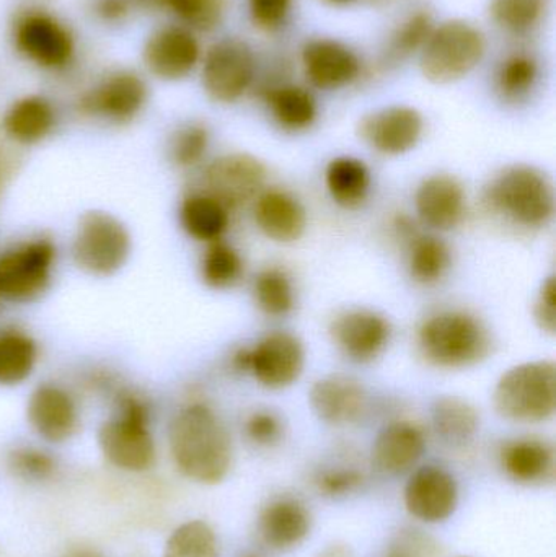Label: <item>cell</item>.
<instances>
[{
	"label": "cell",
	"instance_id": "cell-35",
	"mask_svg": "<svg viewBox=\"0 0 556 557\" xmlns=\"http://www.w3.org/2000/svg\"><path fill=\"white\" fill-rule=\"evenodd\" d=\"M163 557H219L218 536L202 520L183 523L170 535Z\"/></svg>",
	"mask_w": 556,
	"mask_h": 557
},
{
	"label": "cell",
	"instance_id": "cell-44",
	"mask_svg": "<svg viewBox=\"0 0 556 557\" xmlns=\"http://www.w3.org/2000/svg\"><path fill=\"white\" fill-rule=\"evenodd\" d=\"M534 320L544 333H556V284L555 276L542 282L541 290L534 301Z\"/></svg>",
	"mask_w": 556,
	"mask_h": 557
},
{
	"label": "cell",
	"instance_id": "cell-43",
	"mask_svg": "<svg viewBox=\"0 0 556 557\" xmlns=\"http://www.w3.org/2000/svg\"><path fill=\"white\" fill-rule=\"evenodd\" d=\"M9 467L15 476L28 481H41L51 476L55 470L51 455L38 448H16L9 457Z\"/></svg>",
	"mask_w": 556,
	"mask_h": 557
},
{
	"label": "cell",
	"instance_id": "cell-25",
	"mask_svg": "<svg viewBox=\"0 0 556 557\" xmlns=\"http://www.w3.org/2000/svg\"><path fill=\"white\" fill-rule=\"evenodd\" d=\"M499 463L516 483H544L555 474L554 445L541 437L511 438L499 450Z\"/></svg>",
	"mask_w": 556,
	"mask_h": 557
},
{
	"label": "cell",
	"instance_id": "cell-4",
	"mask_svg": "<svg viewBox=\"0 0 556 557\" xmlns=\"http://www.w3.org/2000/svg\"><path fill=\"white\" fill-rule=\"evenodd\" d=\"M499 418L515 424H542L556 411V366L539 359L506 370L493 389Z\"/></svg>",
	"mask_w": 556,
	"mask_h": 557
},
{
	"label": "cell",
	"instance_id": "cell-24",
	"mask_svg": "<svg viewBox=\"0 0 556 557\" xmlns=\"http://www.w3.org/2000/svg\"><path fill=\"white\" fill-rule=\"evenodd\" d=\"M427 451V435L411 421H394L379 432L372 461L382 473L398 476L410 471Z\"/></svg>",
	"mask_w": 556,
	"mask_h": 557
},
{
	"label": "cell",
	"instance_id": "cell-51",
	"mask_svg": "<svg viewBox=\"0 0 556 557\" xmlns=\"http://www.w3.org/2000/svg\"><path fill=\"white\" fill-rule=\"evenodd\" d=\"M0 300H2V298H0Z\"/></svg>",
	"mask_w": 556,
	"mask_h": 557
},
{
	"label": "cell",
	"instance_id": "cell-46",
	"mask_svg": "<svg viewBox=\"0 0 556 557\" xmlns=\"http://www.w3.org/2000/svg\"><path fill=\"white\" fill-rule=\"evenodd\" d=\"M436 545L418 533H401L384 557H434Z\"/></svg>",
	"mask_w": 556,
	"mask_h": 557
},
{
	"label": "cell",
	"instance_id": "cell-2",
	"mask_svg": "<svg viewBox=\"0 0 556 557\" xmlns=\"http://www.w3.org/2000/svg\"><path fill=\"white\" fill-rule=\"evenodd\" d=\"M421 359L440 370H464L485 362L495 341L489 324L466 308H440L428 313L415 333Z\"/></svg>",
	"mask_w": 556,
	"mask_h": 557
},
{
	"label": "cell",
	"instance_id": "cell-27",
	"mask_svg": "<svg viewBox=\"0 0 556 557\" xmlns=\"http://www.w3.org/2000/svg\"><path fill=\"white\" fill-rule=\"evenodd\" d=\"M325 186L330 198L339 208H361L371 195V170L358 157H335L326 165Z\"/></svg>",
	"mask_w": 556,
	"mask_h": 557
},
{
	"label": "cell",
	"instance_id": "cell-22",
	"mask_svg": "<svg viewBox=\"0 0 556 557\" xmlns=\"http://www.w3.org/2000/svg\"><path fill=\"white\" fill-rule=\"evenodd\" d=\"M304 71L313 87L338 90L356 81L359 59L351 49L335 39H312L302 49Z\"/></svg>",
	"mask_w": 556,
	"mask_h": 557
},
{
	"label": "cell",
	"instance_id": "cell-8",
	"mask_svg": "<svg viewBox=\"0 0 556 557\" xmlns=\"http://www.w3.org/2000/svg\"><path fill=\"white\" fill-rule=\"evenodd\" d=\"M232 367L235 372L254 376L263 388H289L304 373L306 347L289 331H270L254 346L235 350Z\"/></svg>",
	"mask_w": 556,
	"mask_h": 557
},
{
	"label": "cell",
	"instance_id": "cell-45",
	"mask_svg": "<svg viewBox=\"0 0 556 557\" xmlns=\"http://www.w3.org/2000/svg\"><path fill=\"white\" fill-rule=\"evenodd\" d=\"M293 0H248L250 15L260 28L273 29L283 23Z\"/></svg>",
	"mask_w": 556,
	"mask_h": 557
},
{
	"label": "cell",
	"instance_id": "cell-42",
	"mask_svg": "<svg viewBox=\"0 0 556 557\" xmlns=\"http://www.w3.org/2000/svg\"><path fill=\"white\" fill-rule=\"evenodd\" d=\"M433 29V18L430 13H415L395 32L394 38H392V52L405 58L418 49H423Z\"/></svg>",
	"mask_w": 556,
	"mask_h": 557
},
{
	"label": "cell",
	"instance_id": "cell-26",
	"mask_svg": "<svg viewBox=\"0 0 556 557\" xmlns=\"http://www.w3.org/2000/svg\"><path fill=\"white\" fill-rule=\"evenodd\" d=\"M231 212L208 193H191L180 205L178 219L185 234L199 244L222 240L231 227Z\"/></svg>",
	"mask_w": 556,
	"mask_h": 557
},
{
	"label": "cell",
	"instance_id": "cell-15",
	"mask_svg": "<svg viewBox=\"0 0 556 557\" xmlns=\"http://www.w3.org/2000/svg\"><path fill=\"white\" fill-rule=\"evenodd\" d=\"M408 513L424 523H441L454 516L459 506L456 478L436 465L418 468L404 493Z\"/></svg>",
	"mask_w": 556,
	"mask_h": 557
},
{
	"label": "cell",
	"instance_id": "cell-9",
	"mask_svg": "<svg viewBox=\"0 0 556 557\" xmlns=\"http://www.w3.org/2000/svg\"><path fill=\"white\" fill-rule=\"evenodd\" d=\"M58 248L51 238L20 242L0 253V298L28 304L41 297L54 274Z\"/></svg>",
	"mask_w": 556,
	"mask_h": 557
},
{
	"label": "cell",
	"instance_id": "cell-1",
	"mask_svg": "<svg viewBox=\"0 0 556 557\" xmlns=\"http://www.w3.org/2000/svg\"><path fill=\"white\" fill-rule=\"evenodd\" d=\"M170 451L183 476L208 486L227 478L234 458L227 428L205 401L188 403L176 412L170 425Z\"/></svg>",
	"mask_w": 556,
	"mask_h": 557
},
{
	"label": "cell",
	"instance_id": "cell-5",
	"mask_svg": "<svg viewBox=\"0 0 556 557\" xmlns=\"http://www.w3.org/2000/svg\"><path fill=\"white\" fill-rule=\"evenodd\" d=\"M113 418L98 432V444L107 460L126 471H146L156 461V442L150 434V409L129 389L120 392Z\"/></svg>",
	"mask_w": 556,
	"mask_h": 557
},
{
	"label": "cell",
	"instance_id": "cell-18",
	"mask_svg": "<svg viewBox=\"0 0 556 557\" xmlns=\"http://www.w3.org/2000/svg\"><path fill=\"white\" fill-rule=\"evenodd\" d=\"M15 45L29 61L49 69L67 64L74 51L67 29L46 13H29L20 20Z\"/></svg>",
	"mask_w": 556,
	"mask_h": 557
},
{
	"label": "cell",
	"instance_id": "cell-23",
	"mask_svg": "<svg viewBox=\"0 0 556 557\" xmlns=\"http://www.w3.org/2000/svg\"><path fill=\"white\" fill-rule=\"evenodd\" d=\"M312 516L296 497H274L261 509L258 533L268 548L276 552L296 548L309 536Z\"/></svg>",
	"mask_w": 556,
	"mask_h": 557
},
{
	"label": "cell",
	"instance_id": "cell-16",
	"mask_svg": "<svg viewBox=\"0 0 556 557\" xmlns=\"http://www.w3.org/2000/svg\"><path fill=\"white\" fill-rule=\"evenodd\" d=\"M415 211L430 231H456L467 215L466 188L449 173L427 176L415 193Z\"/></svg>",
	"mask_w": 556,
	"mask_h": 557
},
{
	"label": "cell",
	"instance_id": "cell-20",
	"mask_svg": "<svg viewBox=\"0 0 556 557\" xmlns=\"http://www.w3.org/2000/svg\"><path fill=\"white\" fill-rule=\"evenodd\" d=\"M199 42L191 32L166 26L150 36L144 48V61L157 77L180 81L198 64Z\"/></svg>",
	"mask_w": 556,
	"mask_h": 557
},
{
	"label": "cell",
	"instance_id": "cell-31",
	"mask_svg": "<svg viewBox=\"0 0 556 557\" xmlns=\"http://www.w3.org/2000/svg\"><path fill=\"white\" fill-rule=\"evenodd\" d=\"M264 100L283 129L304 131L317 120V101L309 90L296 85L268 88Z\"/></svg>",
	"mask_w": 556,
	"mask_h": 557
},
{
	"label": "cell",
	"instance_id": "cell-3",
	"mask_svg": "<svg viewBox=\"0 0 556 557\" xmlns=\"http://www.w3.org/2000/svg\"><path fill=\"white\" fill-rule=\"evenodd\" d=\"M489 214L522 232H541L555 219V186L551 176L529 163L499 170L483 189Z\"/></svg>",
	"mask_w": 556,
	"mask_h": 557
},
{
	"label": "cell",
	"instance_id": "cell-12",
	"mask_svg": "<svg viewBox=\"0 0 556 557\" xmlns=\"http://www.w3.org/2000/svg\"><path fill=\"white\" fill-rule=\"evenodd\" d=\"M254 77V52L240 39H222L206 54L202 87L219 103L237 101L250 88Z\"/></svg>",
	"mask_w": 556,
	"mask_h": 557
},
{
	"label": "cell",
	"instance_id": "cell-39",
	"mask_svg": "<svg viewBox=\"0 0 556 557\" xmlns=\"http://www.w3.org/2000/svg\"><path fill=\"white\" fill-rule=\"evenodd\" d=\"M193 28L209 32L221 23L225 0H157Z\"/></svg>",
	"mask_w": 556,
	"mask_h": 557
},
{
	"label": "cell",
	"instance_id": "cell-10",
	"mask_svg": "<svg viewBox=\"0 0 556 557\" xmlns=\"http://www.w3.org/2000/svg\"><path fill=\"white\" fill-rule=\"evenodd\" d=\"M268 170L250 153H225L212 160L202 173V189L228 212L254 205L267 185Z\"/></svg>",
	"mask_w": 556,
	"mask_h": 557
},
{
	"label": "cell",
	"instance_id": "cell-49",
	"mask_svg": "<svg viewBox=\"0 0 556 557\" xmlns=\"http://www.w3.org/2000/svg\"><path fill=\"white\" fill-rule=\"evenodd\" d=\"M325 2L333 3V5H346V3L353 2V0H325Z\"/></svg>",
	"mask_w": 556,
	"mask_h": 557
},
{
	"label": "cell",
	"instance_id": "cell-6",
	"mask_svg": "<svg viewBox=\"0 0 556 557\" xmlns=\"http://www.w3.org/2000/svg\"><path fill=\"white\" fill-rule=\"evenodd\" d=\"M485 35L464 20H449L433 29L421 52V72L433 84L460 81L485 55Z\"/></svg>",
	"mask_w": 556,
	"mask_h": 557
},
{
	"label": "cell",
	"instance_id": "cell-32",
	"mask_svg": "<svg viewBox=\"0 0 556 557\" xmlns=\"http://www.w3.org/2000/svg\"><path fill=\"white\" fill-rule=\"evenodd\" d=\"M258 310L270 318H284L296 308V287L289 273L280 267L258 271L251 285Z\"/></svg>",
	"mask_w": 556,
	"mask_h": 557
},
{
	"label": "cell",
	"instance_id": "cell-37",
	"mask_svg": "<svg viewBox=\"0 0 556 557\" xmlns=\"http://www.w3.org/2000/svg\"><path fill=\"white\" fill-rule=\"evenodd\" d=\"M547 2L548 0H493L490 13L502 28L512 33H526L541 22L547 10Z\"/></svg>",
	"mask_w": 556,
	"mask_h": 557
},
{
	"label": "cell",
	"instance_id": "cell-38",
	"mask_svg": "<svg viewBox=\"0 0 556 557\" xmlns=\"http://www.w3.org/2000/svg\"><path fill=\"white\" fill-rule=\"evenodd\" d=\"M538 62L528 54H516L503 62L498 74V90L508 101L528 97L538 81Z\"/></svg>",
	"mask_w": 556,
	"mask_h": 557
},
{
	"label": "cell",
	"instance_id": "cell-7",
	"mask_svg": "<svg viewBox=\"0 0 556 557\" xmlns=\"http://www.w3.org/2000/svg\"><path fill=\"white\" fill-rule=\"evenodd\" d=\"M129 231L108 212L91 211L82 215L72 238L75 267L95 277L116 274L131 257Z\"/></svg>",
	"mask_w": 556,
	"mask_h": 557
},
{
	"label": "cell",
	"instance_id": "cell-33",
	"mask_svg": "<svg viewBox=\"0 0 556 557\" xmlns=\"http://www.w3.org/2000/svg\"><path fill=\"white\" fill-rule=\"evenodd\" d=\"M38 362V346L18 330L0 331V385L15 386L29 379Z\"/></svg>",
	"mask_w": 556,
	"mask_h": 557
},
{
	"label": "cell",
	"instance_id": "cell-30",
	"mask_svg": "<svg viewBox=\"0 0 556 557\" xmlns=\"http://www.w3.org/2000/svg\"><path fill=\"white\" fill-rule=\"evenodd\" d=\"M407 247V270L410 277L421 285H434L443 281L453 267V250L436 234L418 232Z\"/></svg>",
	"mask_w": 556,
	"mask_h": 557
},
{
	"label": "cell",
	"instance_id": "cell-21",
	"mask_svg": "<svg viewBox=\"0 0 556 557\" xmlns=\"http://www.w3.org/2000/svg\"><path fill=\"white\" fill-rule=\"evenodd\" d=\"M146 97V85L140 77L131 72H118L82 98L81 110L113 123H127L143 110Z\"/></svg>",
	"mask_w": 556,
	"mask_h": 557
},
{
	"label": "cell",
	"instance_id": "cell-11",
	"mask_svg": "<svg viewBox=\"0 0 556 557\" xmlns=\"http://www.w3.org/2000/svg\"><path fill=\"white\" fill-rule=\"evenodd\" d=\"M329 333L346 359L355 363H371L387 349L394 327L381 311L353 307L338 311L332 318Z\"/></svg>",
	"mask_w": 556,
	"mask_h": 557
},
{
	"label": "cell",
	"instance_id": "cell-47",
	"mask_svg": "<svg viewBox=\"0 0 556 557\" xmlns=\"http://www.w3.org/2000/svg\"><path fill=\"white\" fill-rule=\"evenodd\" d=\"M97 12L101 18L114 22V20L123 18L126 15L127 2L126 0H98Z\"/></svg>",
	"mask_w": 556,
	"mask_h": 557
},
{
	"label": "cell",
	"instance_id": "cell-34",
	"mask_svg": "<svg viewBox=\"0 0 556 557\" xmlns=\"http://www.w3.org/2000/svg\"><path fill=\"white\" fill-rule=\"evenodd\" d=\"M244 258L234 245L224 238L206 245L205 253L199 261V274L209 288L227 290L235 287L244 276Z\"/></svg>",
	"mask_w": 556,
	"mask_h": 557
},
{
	"label": "cell",
	"instance_id": "cell-50",
	"mask_svg": "<svg viewBox=\"0 0 556 557\" xmlns=\"http://www.w3.org/2000/svg\"><path fill=\"white\" fill-rule=\"evenodd\" d=\"M242 557H260V556L255 555V553H245V555Z\"/></svg>",
	"mask_w": 556,
	"mask_h": 557
},
{
	"label": "cell",
	"instance_id": "cell-29",
	"mask_svg": "<svg viewBox=\"0 0 556 557\" xmlns=\"http://www.w3.org/2000/svg\"><path fill=\"white\" fill-rule=\"evenodd\" d=\"M54 108L42 97H25L15 101L2 121L3 133L23 146L41 143L54 129Z\"/></svg>",
	"mask_w": 556,
	"mask_h": 557
},
{
	"label": "cell",
	"instance_id": "cell-14",
	"mask_svg": "<svg viewBox=\"0 0 556 557\" xmlns=\"http://www.w3.org/2000/svg\"><path fill=\"white\" fill-rule=\"evenodd\" d=\"M309 405L317 418L333 428L358 424L369 408V393L361 380L348 373H329L313 383Z\"/></svg>",
	"mask_w": 556,
	"mask_h": 557
},
{
	"label": "cell",
	"instance_id": "cell-13",
	"mask_svg": "<svg viewBox=\"0 0 556 557\" xmlns=\"http://www.w3.org/2000/svg\"><path fill=\"white\" fill-rule=\"evenodd\" d=\"M424 120L417 108L394 104L366 114L359 121L358 134L362 143L381 153L398 157L411 152L420 144Z\"/></svg>",
	"mask_w": 556,
	"mask_h": 557
},
{
	"label": "cell",
	"instance_id": "cell-28",
	"mask_svg": "<svg viewBox=\"0 0 556 557\" xmlns=\"http://www.w3.org/2000/svg\"><path fill=\"white\" fill-rule=\"evenodd\" d=\"M431 424L444 444L462 447L480 431V412L460 396L444 395L431 406Z\"/></svg>",
	"mask_w": 556,
	"mask_h": 557
},
{
	"label": "cell",
	"instance_id": "cell-48",
	"mask_svg": "<svg viewBox=\"0 0 556 557\" xmlns=\"http://www.w3.org/2000/svg\"><path fill=\"white\" fill-rule=\"evenodd\" d=\"M317 557H355V555L348 546L342 545V543H333V545L323 548Z\"/></svg>",
	"mask_w": 556,
	"mask_h": 557
},
{
	"label": "cell",
	"instance_id": "cell-41",
	"mask_svg": "<svg viewBox=\"0 0 556 557\" xmlns=\"http://www.w3.org/2000/svg\"><path fill=\"white\" fill-rule=\"evenodd\" d=\"M247 441L258 448H273L283 441L284 422L273 409H255L244 422Z\"/></svg>",
	"mask_w": 556,
	"mask_h": 557
},
{
	"label": "cell",
	"instance_id": "cell-17",
	"mask_svg": "<svg viewBox=\"0 0 556 557\" xmlns=\"http://www.w3.org/2000/svg\"><path fill=\"white\" fill-rule=\"evenodd\" d=\"M33 431L52 444L69 441L78 429V408L74 396L55 383H41L33 389L26 405Z\"/></svg>",
	"mask_w": 556,
	"mask_h": 557
},
{
	"label": "cell",
	"instance_id": "cell-36",
	"mask_svg": "<svg viewBox=\"0 0 556 557\" xmlns=\"http://www.w3.org/2000/svg\"><path fill=\"white\" fill-rule=\"evenodd\" d=\"M211 134L205 124L188 123L175 131L170 140V160L180 169H193L205 160Z\"/></svg>",
	"mask_w": 556,
	"mask_h": 557
},
{
	"label": "cell",
	"instance_id": "cell-40",
	"mask_svg": "<svg viewBox=\"0 0 556 557\" xmlns=\"http://www.w3.org/2000/svg\"><path fill=\"white\" fill-rule=\"evenodd\" d=\"M365 484V473L356 467L335 465L317 473L316 487L320 496L329 499H345L358 493Z\"/></svg>",
	"mask_w": 556,
	"mask_h": 557
},
{
	"label": "cell",
	"instance_id": "cell-19",
	"mask_svg": "<svg viewBox=\"0 0 556 557\" xmlns=\"http://www.w3.org/2000/svg\"><path fill=\"white\" fill-rule=\"evenodd\" d=\"M251 206L255 224L268 240L293 244L306 232V208L286 189L264 188Z\"/></svg>",
	"mask_w": 556,
	"mask_h": 557
}]
</instances>
